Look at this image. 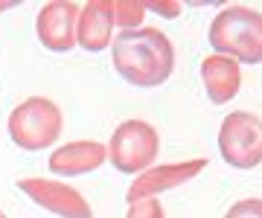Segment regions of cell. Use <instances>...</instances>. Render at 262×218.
Wrapping results in <instances>:
<instances>
[{
	"instance_id": "obj_1",
	"label": "cell",
	"mask_w": 262,
	"mask_h": 218,
	"mask_svg": "<svg viewBox=\"0 0 262 218\" xmlns=\"http://www.w3.org/2000/svg\"><path fill=\"white\" fill-rule=\"evenodd\" d=\"M111 58L120 79L134 87H160L175 70V47L155 27L120 32L111 41Z\"/></svg>"
},
{
	"instance_id": "obj_2",
	"label": "cell",
	"mask_w": 262,
	"mask_h": 218,
	"mask_svg": "<svg viewBox=\"0 0 262 218\" xmlns=\"http://www.w3.org/2000/svg\"><path fill=\"white\" fill-rule=\"evenodd\" d=\"M210 47L239 64H262V12L248 6H227L210 23Z\"/></svg>"
},
{
	"instance_id": "obj_3",
	"label": "cell",
	"mask_w": 262,
	"mask_h": 218,
	"mask_svg": "<svg viewBox=\"0 0 262 218\" xmlns=\"http://www.w3.org/2000/svg\"><path fill=\"white\" fill-rule=\"evenodd\" d=\"M61 108L47 96H29L9 114V140L24 152H47L61 134Z\"/></svg>"
},
{
	"instance_id": "obj_4",
	"label": "cell",
	"mask_w": 262,
	"mask_h": 218,
	"mask_svg": "<svg viewBox=\"0 0 262 218\" xmlns=\"http://www.w3.org/2000/svg\"><path fill=\"white\" fill-rule=\"evenodd\" d=\"M105 152H108V163L117 172L137 178L140 172L151 169V163H155V157L160 152V137L149 123H143V119H125L111 134Z\"/></svg>"
},
{
	"instance_id": "obj_5",
	"label": "cell",
	"mask_w": 262,
	"mask_h": 218,
	"mask_svg": "<svg viewBox=\"0 0 262 218\" xmlns=\"http://www.w3.org/2000/svg\"><path fill=\"white\" fill-rule=\"evenodd\" d=\"M222 160L233 169H256L262 163V119L251 111H233L219 128Z\"/></svg>"
},
{
	"instance_id": "obj_6",
	"label": "cell",
	"mask_w": 262,
	"mask_h": 218,
	"mask_svg": "<svg viewBox=\"0 0 262 218\" xmlns=\"http://www.w3.org/2000/svg\"><path fill=\"white\" fill-rule=\"evenodd\" d=\"M18 189L27 195L32 204L47 209L58 218H94V209L79 189L67 186L64 180L50 178H24L18 180Z\"/></svg>"
},
{
	"instance_id": "obj_7",
	"label": "cell",
	"mask_w": 262,
	"mask_h": 218,
	"mask_svg": "<svg viewBox=\"0 0 262 218\" xmlns=\"http://www.w3.org/2000/svg\"><path fill=\"white\" fill-rule=\"evenodd\" d=\"M204 169H207L204 157L184 160V163H169V166H151V169L140 172L137 178L131 180L128 192H125V201L134 204V201H143V198H155L160 192H169L175 186H184L189 180H195V175Z\"/></svg>"
},
{
	"instance_id": "obj_8",
	"label": "cell",
	"mask_w": 262,
	"mask_h": 218,
	"mask_svg": "<svg viewBox=\"0 0 262 218\" xmlns=\"http://www.w3.org/2000/svg\"><path fill=\"white\" fill-rule=\"evenodd\" d=\"M76 23H79V6L76 3H67V0L44 3L35 20L38 41L50 53H70L76 47Z\"/></svg>"
},
{
	"instance_id": "obj_9",
	"label": "cell",
	"mask_w": 262,
	"mask_h": 218,
	"mask_svg": "<svg viewBox=\"0 0 262 218\" xmlns=\"http://www.w3.org/2000/svg\"><path fill=\"white\" fill-rule=\"evenodd\" d=\"M114 41V12L111 0H91L79 9L76 23V47L84 53H102Z\"/></svg>"
},
{
	"instance_id": "obj_10",
	"label": "cell",
	"mask_w": 262,
	"mask_h": 218,
	"mask_svg": "<svg viewBox=\"0 0 262 218\" xmlns=\"http://www.w3.org/2000/svg\"><path fill=\"white\" fill-rule=\"evenodd\" d=\"M108 160V152H105L102 142L96 140H76L67 142L61 149L50 154V172L58 175V178H79V175H91L96 172L102 163Z\"/></svg>"
},
{
	"instance_id": "obj_11",
	"label": "cell",
	"mask_w": 262,
	"mask_h": 218,
	"mask_svg": "<svg viewBox=\"0 0 262 218\" xmlns=\"http://www.w3.org/2000/svg\"><path fill=\"white\" fill-rule=\"evenodd\" d=\"M201 82H204L207 99L213 105H227L236 99L239 87H242V64L227 56H210L201 58Z\"/></svg>"
},
{
	"instance_id": "obj_12",
	"label": "cell",
	"mask_w": 262,
	"mask_h": 218,
	"mask_svg": "<svg viewBox=\"0 0 262 218\" xmlns=\"http://www.w3.org/2000/svg\"><path fill=\"white\" fill-rule=\"evenodd\" d=\"M111 12H114V27L128 32V29H140V23L149 9L140 0H111Z\"/></svg>"
},
{
	"instance_id": "obj_13",
	"label": "cell",
	"mask_w": 262,
	"mask_h": 218,
	"mask_svg": "<svg viewBox=\"0 0 262 218\" xmlns=\"http://www.w3.org/2000/svg\"><path fill=\"white\" fill-rule=\"evenodd\" d=\"M125 218H166V215H163V207L155 198H143L128 204V215Z\"/></svg>"
},
{
	"instance_id": "obj_14",
	"label": "cell",
	"mask_w": 262,
	"mask_h": 218,
	"mask_svg": "<svg viewBox=\"0 0 262 218\" xmlns=\"http://www.w3.org/2000/svg\"><path fill=\"white\" fill-rule=\"evenodd\" d=\"M225 218H262V198H245L227 209Z\"/></svg>"
},
{
	"instance_id": "obj_15",
	"label": "cell",
	"mask_w": 262,
	"mask_h": 218,
	"mask_svg": "<svg viewBox=\"0 0 262 218\" xmlns=\"http://www.w3.org/2000/svg\"><path fill=\"white\" fill-rule=\"evenodd\" d=\"M146 9L160 12V15H166V18H178L184 6H181V3H146Z\"/></svg>"
},
{
	"instance_id": "obj_16",
	"label": "cell",
	"mask_w": 262,
	"mask_h": 218,
	"mask_svg": "<svg viewBox=\"0 0 262 218\" xmlns=\"http://www.w3.org/2000/svg\"><path fill=\"white\" fill-rule=\"evenodd\" d=\"M0 218H6V215H3V212H0Z\"/></svg>"
}]
</instances>
